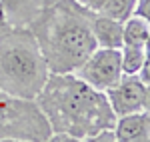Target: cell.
Here are the masks:
<instances>
[{"label": "cell", "instance_id": "6da1fadb", "mask_svg": "<svg viewBox=\"0 0 150 142\" xmlns=\"http://www.w3.org/2000/svg\"><path fill=\"white\" fill-rule=\"evenodd\" d=\"M34 100L52 132L68 134L74 142L92 140L94 134L112 128L116 122L106 94L80 80L74 72H50Z\"/></svg>", "mask_w": 150, "mask_h": 142}, {"label": "cell", "instance_id": "7a4b0ae2", "mask_svg": "<svg viewBox=\"0 0 150 142\" xmlns=\"http://www.w3.org/2000/svg\"><path fill=\"white\" fill-rule=\"evenodd\" d=\"M92 16L80 0H56L38 12L28 30L50 72H74L96 48Z\"/></svg>", "mask_w": 150, "mask_h": 142}, {"label": "cell", "instance_id": "3957f363", "mask_svg": "<svg viewBox=\"0 0 150 142\" xmlns=\"http://www.w3.org/2000/svg\"><path fill=\"white\" fill-rule=\"evenodd\" d=\"M48 74L46 60L28 28H10L0 36V92L36 98Z\"/></svg>", "mask_w": 150, "mask_h": 142}, {"label": "cell", "instance_id": "277c9868", "mask_svg": "<svg viewBox=\"0 0 150 142\" xmlns=\"http://www.w3.org/2000/svg\"><path fill=\"white\" fill-rule=\"evenodd\" d=\"M52 128L34 98L0 92V142H48Z\"/></svg>", "mask_w": 150, "mask_h": 142}, {"label": "cell", "instance_id": "5b68a950", "mask_svg": "<svg viewBox=\"0 0 150 142\" xmlns=\"http://www.w3.org/2000/svg\"><path fill=\"white\" fill-rule=\"evenodd\" d=\"M74 74L80 80H84L86 84H90L92 88L100 90V92L108 90L122 76V68H120V48L96 46L88 54V58L74 70Z\"/></svg>", "mask_w": 150, "mask_h": 142}, {"label": "cell", "instance_id": "8992f818", "mask_svg": "<svg viewBox=\"0 0 150 142\" xmlns=\"http://www.w3.org/2000/svg\"><path fill=\"white\" fill-rule=\"evenodd\" d=\"M104 94L114 116L150 110V86L142 82L136 74H122L114 86L104 90Z\"/></svg>", "mask_w": 150, "mask_h": 142}, {"label": "cell", "instance_id": "52a82bcc", "mask_svg": "<svg viewBox=\"0 0 150 142\" xmlns=\"http://www.w3.org/2000/svg\"><path fill=\"white\" fill-rule=\"evenodd\" d=\"M116 142H148L150 140V112H132L116 116L112 126Z\"/></svg>", "mask_w": 150, "mask_h": 142}, {"label": "cell", "instance_id": "ba28073f", "mask_svg": "<svg viewBox=\"0 0 150 142\" xmlns=\"http://www.w3.org/2000/svg\"><path fill=\"white\" fill-rule=\"evenodd\" d=\"M122 20H116L104 14L92 16V34L96 46L100 48H120L122 46Z\"/></svg>", "mask_w": 150, "mask_h": 142}, {"label": "cell", "instance_id": "9c48e42d", "mask_svg": "<svg viewBox=\"0 0 150 142\" xmlns=\"http://www.w3.org/2000/svg\"><path fill=\"white\" fill-rule=\"evenodd\" d=\"M0 8L12 28H28L40 12L34 0H0Z\"/></svg>", "mask_w": 150, "mask_h": 142}, {"label": "cell", "instance_id": "30bf717a", "mask_svg": "<svg viewBox=\"0 0 150 142\" xmlns=\"http://www.w3.org/2000/svg\"><path fill=\"white\" fill-rule=\"evenodd\" d=\"M150 20L136 14H130L122 24V44L128 46H148Z\"/></svg>", "mask_w": 150, "mask_h": 142}, {"label": "cell", "instance_id": "8fae6325", "mask_svg": "<svg viewBox=\"0 0 150 142\" xmlns=\"http://www.w3.org/2000/svg\"><path fill=\"white\" fill-rule=\"evenodd\" d=\"M86 8H90L96 14H104L116 20H126L134 10L136 0H80Z\"/></svg>", "mask_w": 150, "mask_h": 142}, {"label": "cell", "instance_id": "7c38bea8", "mask_svg": "<svg viewBox=\"0 0 150 142\" xmlns=\"http://www.w3.org/2000/svg\"><path fill=\"white\" fill-rule=\"evenodd\" d=\"M148 60V46H120V68L122 74H136Z\"/></svg>", "mask_w": 150, "mask_h": 142}, {"label": "cell", "instance_id": "4fadbf2b", "mask_svg": "<svg viewBox=\"0 0 150 142\" xmlns=\"http://www.w3.org/2000/svg\"><path fill=\"white\" fill-rule=\"evenodd\" d=\"M132 14L142 16V18H148L150 20V0H136L134 2V10Z\"/></svg>", "mask_w": 150, "mask_h": 142}, {"label": "cell", "instance_id": "5bb4252c", "mask_svg": "<svg viewBox=\"0 0 150 142\" xmlns=\"http://www.w3.org/2000/svg\"><path fill=\"white\" fill-rule=\"evenodd\" d=\"M92 140L94 142H116L114 130H112V128H104V130H100L98 134H94Z\"/></svg>", "mask_w": 150, "mask_h": 142}, {"label": "cell", "instance_id": "9a60e30c", "mask_svg": "<svg viewBox=\"0 0 150 142\" xmlns=\"http://www.w3.org/2000/svg\"><path fill=\"white\" fill-rule=\"evenodd\" d=\"M136 76H138V78H140L144 84H150V66H148V60H146V62L140 66V70L136 72Z\"/></svg>", "mask_w": 150, "mask_h": 142}, {"label": "cell", "instance_id": "2e32d148", "mask_svg": "<svg viewBox=\"0 0 150 142\" xmlns=\"http://www.w3.org/2000/svg\"><path fill=\"white\" fill-rule=\"evenodd\" d=\"M12 26L8 24V20H6V16H4V12H2V8H0V36L4 34L6 30H10Z\"/></svg>", "mask_w": 150, "mask_h": 142}, {"label": "cell", "instance_id": "e0dca14e", "mask_svg": "<svg viewBox=\"0 0 150 142\" xmlns=\"http://www.w3.org/2000/svg\"><path fill=\"white\" fill-rule=\"evenodd\" d=\"M34 2L38 4V6H40V10H42V8H46V6H50V4H54L56 0H34Z\"/></svg>", "mask_w": 150, "mask_h": 142}]
</instances>
